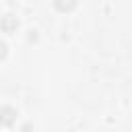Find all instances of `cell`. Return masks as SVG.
I'll return each mask as SVG.
<instances>
[{
    "instance_id": "2",
    "label": "cell",
    "mask_w": 132,
    "mask_h": 132,
    "mask_svg": "<svg viewBox=\"0 0 132 132\" xmlns=\"http://www.w3.org/2000/svg\"><path fill=\"white\" fill-rule=\"evenodd\" d=\"M0 29H2V31H6V33H12V31L16 29V19H14V16H10V14L2 16V21H0Z\"/></svg>"
},
{
    "instance_id": "1",
    "label": "cell",
    "mask_w": 132,
    "mask_h": 132,
    "mask_svg": "<svg viewBox=\"0 0 132 132\" xmlns=\"http://www.w3.org/2000/svg\"><path fill=\"white\" fill-rule=\"evenodd\" d=\"M14 120H16V111L10 105H2L0 107V124L10 126V124H14Z\"/></svg>"
},
{
    "instance_id": "4",
    "label": "cell",
    "mask_w": 132,
    "mask_h": 132,
    "mask_svg": "<svg viewBox=\"0 0 132 132\" xmlns=\"http://www.w3.org/2000/svg\"><path fill=\"white\" fill-rule=\"evenodd\" d=\"M4 58H6V43L0 41V60H4Z\"/></svg>"
},
{
    "instance_id": "3",
    "label": "cell",
    "mask_w": 132,
    "mask_h": 132,
    "mask_svg": "<svg viewBox=\"0 0 132 132\" xmlns=\"http://www.w3.org/2000/svg\"><path fill=\"white\" fill-rule=\"evenodd\" d=\"M54 6H56L60 12H70V10L76 6V0H54Z\"/></svg>"
}]
</instances>
